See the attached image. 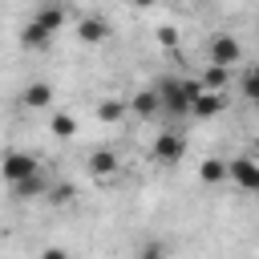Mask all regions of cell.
Returning a JSON list of instances; mask_svg holds the SVG:
<instances>
[{
  "label": "cell",
  "instance_id": "obj_8",
  "mask_svg": "<svg viewBox=\"0 0 259 259\" xmlns=\"http://www.w3.org/2000/svg\"><path fill=\"white\" fill-rule=\"evenodd\" d=\"M32 20H36V24H40V28L53 36V32L65 24V4H40V8L32 12Z\"/></svg>",
  "mask_w": 259,
  "mask_h": 259
},
{
  "label": "cell",
  "instance_id": "obj_5",
  "mask_svg": "<svg viewBox=\"0 0 259 259\" xmlns=\"http://www.w3.org/2000/svg\"><path fill=\"white\" fill-rule=\"evenodd\" d=\"M227 178H231L239 190L259 194V162H255V158H231V162H227Z\"/></svg>",
  "mask_w": 259,
  "mask_h": 259
},
{
  "label": "cell",
  "instance_id": "obj_14",
  "mask_svg": "<svg viewBox=\"0 0 259 259\" xmlns=\"http://www.w3.org/2000/svg\"><path fill=\"white\" fill-rule=\"evenodd\" d=\"M45 190H49V186H45V178H40V174H32V178H24V182H16V186H12V194H16V198H36V194H45Z\"/></svg>",
  "mask_w": 259,
  "mask_h": 259
},
{
  "label": "cell",
  "instance_id": "obj_23",
  "mask_svg": "<svg viewBox=\"0 0 259 259\" xmlns=\"http://www.w3.org/2000/svg\"><path fill=\"white\" fill-rule=\"evenodd\" d=\"M255 113H259V101H255Z\"/></svg>",
  "mask_w": 259,
  "mask_h": 259
},
{
  "label": "cell",
  "instance_id": "obj_16",
  "mask_svg": "<svg viewBox=\"0 0 259 259\" xmlns=\"http://www.w3.org/2000/svg\"><path fill=\"white\" fill-rule=\"evenodd\" d=\"M125 109H130L125 101H113V97H109V101H101V105H97V121H121V117H125Z\"/></svg>",
  "mask_w": 259,
  "mask_h": 259
},
{
  "label": "cell",
  "instance_id": "obj_7",
  "mask_svg": "<svg viewBox=\"0 0 259 259\" xmlns=\"http://www.w3.org/2000/svg\"><path fill=\"white\" fill-rule=\"evenodd\" d=\"M20 101H24L28 109H45V105L53 101V85H49V81H28V85L20 89Z\"/></svg>",
  "mask_w": 259,
  "mask_h": 259
},
{
  "label": "cell",
  "instance_id": "obj_3",
  "mask_svg": "<svg viewBox=\"0 0 259 259\" xmlns=\"http://www.w3.org/2000/svg\"><path fill=\"white\" fill-rule=\"evenodd\" d=\"M0 174H4V182H8V186H16V182H24V178L40 174V166H36V158H32V154H24V150H8V154L0 158Z\"/></svg>",
  "mask_w": 259,
  "mask_h": 259
},
{
  "label": "cell",
  "instance_id": "obj_15",
  "mask_svg": "<svg viewBox=\"0 0 259 259\" xmlns=\"http://www.w3.org/2000/svg\"><path fill=\"white\" fill-rule=\"evenodd\" d=\"M45 40H49V32H45V28L36 24V20H28V24L20 28V45H28V49H40Z\"/></svg>",
  "mask_w": 259,
  "mask_h": 259
},
{
  "label": "cell",
  "instance_id": "obj_19",
  "mask_svg": "<svg viewBox=\"0 0 259 259\" xmlns=\"http://www.w3.org/2000/svg\"><path fill=\"white\" fill-rule=\"evenodd\" d=\"M243 97H251V101H259V73H243Z\"/></svg>",
  "mask_w": 259,
  "mask_h": 259
},
{
  "label": "cell",
  "instance_id": "obj_18",
  "mask_svg": "<svg viewBox=\"0 0 259 259\" xmlns=\"http://www.w3.org/2000/svg\"><path fill=\"white\" fill-rule=\"evenodd\" d=\"M170 251H166V243L162 239H146L142 247H138V259H166Z\"/></svg>",
  "mask_w": 259,
  "mask_h": 259
},
{
  "label": "cell",
  "instance_id": "obj_21",
  "mask_svg": "<svg viewBox=\"0 0 259 259\" xmlns=\"http://www.w3.org/2000/svg\"><path fill=\"white\" fill-rule=\"evenodd\" d=\"M158 45H166V49H170V45H178V28H170V24H166V28H158Z\"/></svg>",
  "mask_w": 259,
  "mask_h": 259
},
{
  "label": "cell",
  "instance_id": "obj_12",
  "mask_svg": "<svg viewBox=\"0 0 259 259\" xmlns=\"http://www.w3.org/2000/svg\"><path fill=\"white\" fill-rule=\"evenodd\" d=\"M89 170H93V178L117 174V154H113V150H93V154H89Z\"/></svg>",
  "mask_w": 259,
  "mask_h": 259
},
{
  "label": "cell",
  "instance_id": "obj_17",
  "mask_svg": "<svg viewBox=\"0 0 259 259\" xmlns=\"http://www.w3.org/2000/svg\"><path fill=\"white\" fill-rule=\"evenodd\" d=\"M49 130H53L57 138H73V134H77V117H73V113H53Z\"/></svg>",
  "mask_w": 259,
  "mask_h": 259
},
{
  "label": "cell",
  "instance_id": "obj_6",
  "mask_svg": "<svg viewBox=\"0 0 259 259\" xmlns=\"http://www.w3.org/2000/svg\"><path fill=\"white\" fill-rule=\"evenodd\" d=\"M227 109V93H202L194 105H190V117L194 121H210V117H219Z\"/></svg>",
  "mask_w": 259,
  "mask_h": 259
},
{
  "label": "cell",
  "instance_id": "obj_4",
  "mask_svg": "<svg viewBox=\"0 0 259 259\" xmlns=\"http://www.w3.org/2000/svg\"><path fill=\"white\" fill-rule=\"evenodd\" d=\"M154 158H158L162 166H178V162L186 158V138H182L178 130H162V134L154 138Z\"/></svg>",
  "mask_w": 259,
  "mask_h": 259
},
{
  "label": "cell",
  "instance_id": "obj_22",
  "mask_svg": "<svg viewBox=\"0 0 259 259\" xmlns=\"http://www.w3.org/2000/svg\"><path fill=\"white\" fill-rule=\"evenodd\" d=\"M40 259H73V255H69L65 247H45V251H40Z\"/></svg>",
  "mask_w": 259,
  "mask_h": 259
},
{
  "label": "cell",
  "instance_id": "obj_9",
  "mask_svg": "<svg viewBox=\"0 0 259 259\" xmlns=\"http://www.w3.org/2000/svg\"><path fill=\"white\" fill-rule=\"evenodd\" d=\"M77 36H81L85 45H97V40L109 36V20H105V16H85V20L77 24Z\"/></svg>",
  "mask_w": 259,
  "mask_h": 259
},
{
  "label": "cell",
  "instance_id": "obj_10",
  "mask_svg": "<svg viewBox=\"0 0 259 259\" xmlns=\"http://www.w3.org/2000/svg\"><path fill=\"white\" fill-rule=\"evenodd\" d=\"M198 85H202V93H227V85H231V69L206 65V69H202V77H198Z\"/></svg>",
  "mask_w": 259,
  "mask_h": 259
},
{
  "label": "cell",
  "instance_id": "obj_2",
  "mask_svg": "<svg viewBox=\"0 0 259 259\" xmlns=\"http://www.w3.org/2000/svg\"><path fill=\"white\" fill-rule=\"evenodd\" d=\"M206 57H210V65L231 69V65H239V61H243V45H239V36H235V32H214V36H210V45H206Z\"/></svg>",
  "mask_w": 259,
  "mask_h": 259
},
{
  "label": "cell",
  "instance_id": "obj_20",
  "mask_svg": "<svg viewBox=\"0 0 259 259\" xmlns=\"http://www.w3.org/2000/svg\"><path fill=\"white\" fill-rule=\"evenodd\" d=\"M49 198H53V202H69V198H73V186H69V182H61V186H53V190H49Z\"/></svg>",
  "mask_w": 259,
  "mask_h": 259
},
{
  "label": "cell",
  "instance_id": "obj_1",
  "mask_svg": "<svg viewBox=\"0 0 259 259\" xmlns=\"http://www.w3.org/2000/svg\"><path fill=\"white\" fill-rule=\"evenodd\" d=\"M154 93H158L162 113H170V117H186L190 105L202 97V85H198V77H162V81L154 85Z\"/></svg>",
  "mask_w": 259,
  "mask_h": 259
},
{
  "label": "cell",
  "instance_id": "obj_11",
  "mask_svg": "<svg viewBox=\"0 0 259 259\" xmlns=\"http://www.w3.org/2000/svg\"><path fill=\"white\" fill-rule=\"evenodd\" d=\"M130 109H134L138 117H158V113H162V105H158V93H154V89L134 93V97H130Z\"/></svg>",
  "mask_w": 259,
  "mask_h": 259
},
{
  "label": "cell",
  "instance_id": "obj_13",
  "mask_svg": "<svg viewBox=\"0 0 259 259\" xmlns=\"http://www.w3.org/2000/svg\"><path fill=\"white\" fill-rule=\"evenodd\" d=\"M198 178H202L206 186H219V182H227V162H223V158H202V166H198Z\"/></svg>",
  "mask_w": 259,
  "mask_h": 259
}]
</instances>
